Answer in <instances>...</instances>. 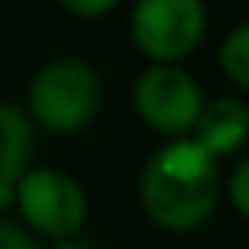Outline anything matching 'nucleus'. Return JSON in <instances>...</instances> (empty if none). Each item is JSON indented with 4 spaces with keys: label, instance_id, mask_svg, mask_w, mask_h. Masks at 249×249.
Listing matches in <instances>:
<instances>
[{
    "label": "nucleus",
    "instance_id": "obj_1",
    "mask_svg": "<svg viewBox=\"0 0 249 249\" xmlns=\"http://www.w3.org/2000/svg\"><path fill=\"white\" fill-rule=\"evenodd\" d=\"M218 191H222L218 160L195 140H174L160 147L143 167L140 184L143 208L160 229L171 232H188L201 225L215 212Z\"/></svg>",
    "mask_w": 249,
    "mask_h": 249
},
{
    "label": "nucleus",
    "instance_id": "obj_2",
    "mask_svg": "<svg viewBox=\"0 0 249 249\" xmlns=\"http://www.w3.org/2000/svg\"><path fill=\"white\" fill-rule=\"evenodd\" d=\"M28 103L41 126L55 133H72L86 126L99 106V75L89 62L79 58L48 62L31 79Z\"/></svg>",
    "mask_w": 249,
    "mask_h": 249
},
{
    "label": "nucleus",
    "instance_id": "obj_3",
    "mask_svg": "<svg viewBox=\"0 0 249 249\" xmlns=\"http://www.w3.org/2000/svg\"><path fill=\"white\" fill-rule=\"evenodd\" d=\"M130 35L137 48L157 65L188 58L205 35L201 0H137L130 14Z\"/></svg>",
    "mask_w": 249,
    "mask_h": 249
},
{
    "label": "nucleus",
    "instance_id": "obj_4",
    "mask_svg": "<svg viewBox=\"0 0 249 249\" xmlns=\"http://www.w3.org/2000/svg\"><path fill=\"white\" fill-rule=\"evenodd\" d=\"M14 201L21 208V215L45 235L65 239L72 235L82 218H86V195L82 188L52 167H35L24 171L18 188H14Z\"/></svg>",
    "mask_w": 249,
    "mask_h": 249
},
{
    "label": "nucleus",
    "instance_id": "obj_5",
    "mask_svg": "<svg viewBox=\"0 0 249 249\" xmlns=\"http://www.w3.org/2000/svg\"><path fill=\"white\" fill-rule=\"evenodd\" d=\"M201 106V89L178 65H150L133 86V109L160 133L195 130Z\"/></svg>",
    "mask_w": 249,
    "mask_h": 249
},
{
    "label": "nucleus",
    "instance_id": "obj_6",
    "mask_svg": "<svg viewBox=\"0 0 249 249\" xmlns=\"http://www.w3.org/2000/svg\"><path fill=\"white\" fill-rule=\"evenodd\" d=\"M249 137V106L235 96H218L208 106H201V116L195 123V143L208 150L212 157L232 154Z\"/></svg>",
    "mask_w": 249,
    "mask_h": 249
},
{
    "label": "nucleus",
    "instance_id": "obj_7",
    "mask_svg": "<svg viewBox=\"0 0 249 249\" xmlns=\"http://www.w3.org/2000/svg\"><path fill=\"white\" fill-rule=\"evenodd\" d=\"M28 147H31V130L24 116L11 106H0V205L14 198V188L24 174Z\"/></svg>",
    "mask_w": 249,
    "mask_h": 249
},
{
    "label": "nucleus",
    "instance_id": "obj_8",
    "mask_svg": "<svg viewBox=\"0 0 249 249\" xmlns=\"http://www.w3.org/2000/svg\"><path fill=\"white\" fill-rule=\"evenodd\" d=\"M218 62H222V72L235 86L249 89V24H239L225 35V41L218 48Z\"/></svg>",
    "mask_w": 249,
    "mask_h": 249
},
{
    "label": "nucleus",
    "instance_id": "obj_9",
    "mask_svg": "<svg viewBox=\"0 0 249 249\" xmlns=\"http://www.w3.org/2000/svg\"><path fill=\"white\" fill-rule=\"evenodd\" d=\"M229 195H232V205L249 218V160H242L232 174V184H229Z\"/></svg>",
    "mask_w": 249,
    "mask_h": 249
},
{
    "label": "nucleus",
    "instance_id": "obj_10",
    "mask_svg": "<svg viewBox=\"0 0 249 249\" xmlns=\"http://www.w3.org/2000/svg\"><path fill=\"white\" fill-rule=\"evenodd\" d=\"M58 4H62L69 14H75V18H99V14H106L109 7H116L120 0H58Z\"/></svg>",
    "mask_w": 249,
    "mask_h": 249
},
{
    "label": "nucleus",
    "instance_id": "obj_11",
    "mask_svg": "<svg viewBox=\"0 0 249 249\" xmlns=\"http://www.w3.org/2000/svg\"><path fill=\"white\" fill-rule=\"evenodd\" d=\"M0 249H38L31 239H28V232H21L14 222H4L0 218Z\"/></svg>",
    "mask_w": 249,
    "mask_h": 249
},
{
    "label": "nucleus",
    "instance_id": "obj_12",
    "mask_svg": "<svg viewBox=\"0 0 249 249\" xmlns=\"http://www.w3.org/2000/svg\"><path fill=\"white\" fill-rule=\"evenodd\" d=\"M58 249H86V246H58Z\"/></svg>",
    "mask_w": 249,
    "mask_h": 249
}]
</instances>
